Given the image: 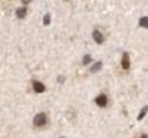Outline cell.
Returning a JSON list of instances; mask_svg holds the SVG:
<instances>
[{"label":"cell","instance_id":"cell-1","mask_svg":"<svg viewBox=\"0 0 148 138\" xmlns=\"http://www.w3.org/2000/svg\"><path fill=\"white\" fill-rule=\"evenodd\" d=\"M46 122H48V117H46V114H45V112L38 114V115L35 117V119H33V124H35L36 127H43Z\"/></svg>","mask_w":148,"mask_h":138},{"label":"cell","instance_id":"cell-8","mask_svg":"<svg viewBox=\"0 0 148 138\" xmlns=\"http://www.w3.org/2000/svg\"><path fill=\"white\" fill-rule=\"evenodd\" d=\"M101 68H102V62H97L95 65H92V68H91V72H92V73H95V72H98Z\"/></svg>","mask_w":148,"mask_h":138},{"label":"cell","instance_id":"cell-7","mask_svg":"<svg viewBox=\"0 0 148 138\" xmlns=\"http://www.w3.org/2000/svg\"><path fill=\"white\" fill-rule=\"evenodd\" d=\"M148 112V105H145V106H143V109L140 111V115H138V121H141L144 117H145V114Z\"/></svg>","mask_w":148,"mask_h":138},{"label":"cell","instance_id":"cell-13","mask_svg":"<svg viewBox=\"0 0 148 138\" xmlns=\"http://www.w3.org/2000/svg\"><path fill=\"white\" fill-rule=\"evenodd\" d=\"M62 138H63V137H62Z\"/></svg>","mask_w":148,"mask_h":138},{"label":"cell","instance_id":"cell-9","mask_svg":"<svg viewBox=\"0 0 148 138\" xmlns=\"http://www.w3.org/2000/svg\"><path fill=\"white\" fill-rule=\"evenodd\" d=\"M140 26H141V27H148V17L147 16H144V17L140 19Z\"/></svg>","mask_w":148,"mask_h":138},{"label":"cell","instance_id":"cell-5","mask_svg":"<svg viewBox=\"0 0 148 138\" xmlns=\"http://www.w3.org/2000/svg\"><path fill=\"white\" fill-rule=\"evenodd\" d=\"M92 38H94V41L101 45V43H103V36H102V33L99 32V30H94V33H92Z\"/></svg>","mask_w":148,"mask_h":138},{"label":"cell","instance_id":"cell-4","mask_svg":"<svg viewBox=\"0 0 148 138\" xmlns=\"http://www.w3.org/2000/svg\"><path fill=\"white\" fill-rule=\"evenodd\" d=\"M32 87H33V91L36 92V93H42V92H45V89H46V87L42 82H39V81H33L32 82Z\"/></svg>","mask_w":148,"mask_h":138},{"label":"cell","instance_id":"cell-2","mask_svg":"<svg viewBox=\"0 0 148 138\" xmlns=\"http://www.w3.org/2000/svg\"><path fill=\"white\" fill-rule=\"evenodd\" d=\"M95 104L101 106V108H105L106 105H108V96L105 95V93H99L98 96L95 98Z\"/></svg>","mask_w":148,"mask_h":138},{"label":"cell","instance_id":"cell-11","mask_svg":"<svg viewBox=\"0 0 148 138\" xmlns=\"http://www.w3.org/2000/svg\"><path fill=\"white\" fill-rule=\"evenodd\" d=\"M49 23H50V13H46V14H45V17H43V25H46V26H48Z\"/></svg>","mask_w":148,"mask_h":138},{"label":"cell","instance_id":"cell-3","mask_svg":"<svg viewBox=\"0 0 148 138\" xmlns=\"http://www.w3.org/2000/svg\"><path fill=\"white\" fill-rule=\"evenodd\" d=\"M121 66H122V69L124 71H130V68H131V60H130V55L125 52L124 55H122V59H121Z\"/></svg>","mask_w":148,"mask_h":138},{"label":"cell","instance_id":"cell-6","mask_svg":"<svg viewBox=\"0 0 148 138\" xmlns=\"http://www.w3.org/2000/svg\"><path fill=\"white\" fill-rule=\"evenodd\" d=\"M26 14H27V9H26V7H20V9L16 10V16H17L19 19H23Z\"/></svg>","mask_w":148,"mask_h":138},{"label":"cell","instance_id":"cell-12","mask_svg":"<svg viewBox=\"0 0 148 138\" xmlns=\"http://www.w3.org/2000/svg\"><path fill=\"white\" fill-rule=\"evenodd\" d=\"M141 138H148V135H147V134H143V135H141Z\"/></svg>","mask_w":148,"mask_h":138},{"label":"cell","instance_id":"cell-10","mask_svg":"<svg viewBox=\"0 0 148 138\" xmlns=\"http://www.w3.org/2000/svg\"><path fill=\"white\" fill-rule=\"evenodd\" d=\"M91 60H92L91 55H85V56H84V59H82V65H88Z\"/></svg>","mask_w":148,"mask_h":138}]
</instances>
